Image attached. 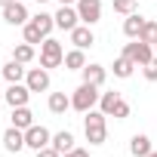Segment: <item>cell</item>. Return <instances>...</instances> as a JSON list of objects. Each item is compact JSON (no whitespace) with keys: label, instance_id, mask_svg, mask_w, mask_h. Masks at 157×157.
<instances>
[{"label":"cell","instance_id":"6da1fadb","mask_svg":"<svg viewBox=\"0 0 157 157\" xmlns=\"http://www.w3.org/2000/svg\"><path fill=\"white\" fill-rule=\"evenodd\" d=\"M56 28V16H49V13H37L34 19H28L25 25H22V34H25V43H43L46 37H49V31Z\"/></svg>","mask_w":157,"mask_h":157},{"label":"cell","instance_id":"7a4b0ae2","mask_svg":"<svg viewBox=\"0 0 157 157\" xmlns=\"http://www.w3.org/2000/svg\"><path fill=\"white\" fill-rule=\"evenodd\" d=\"M108 114H102V111H86V117H83V132H86V142L90 145H102L105 139H108Z\"/></svg>","mask_w":157,"mask_h":157},{"label":"cell","instance_id":"3957f363","mask_svg":"<svg viewBox=\"0 0 157 157\" xmlns=\"http://www.w3.org/2000/svg\"><path fill=\"white\" fill-rule=\"evenodd\" d=\"M99 99H102L99 86H93V83H80V86L74 90V96H71V108L80 111V114H86V111H93V108L99 105Z\"/></svg>","mask_w":157,"mask_h":157},{"label":"cell","instance_id":"277c9868","mask_svg":"<svg viewBox=\"0 0 157 157\" xmlns=\"http://www.w3.org/2000/svg\"><path fill=\"white\" fill-rule=\"evenodd\" d=\"M40 65H43L46 71H49V68L65 65V49H62V43H59V40L46 37V40L40 43Z\"/></svg>","mask_w":157,"mask_h":157},{"label":"cell","instance_id":"5b68a950","mask_svg":"<svg viewBox=\"0 0 157 157\" xmlns=\"http://www.w3.org/2000/svg\"><path fill=\"white\" fill-rule=\"evenodd\" d=\"M123 56H126V59H132V62H136V68H142V65H148V62L154 59V46L136 37V40H129V43L123 46Z\"/></svg>","mask_w":157,"mask_h":157},{"label":"cell","instance_id":"8992f818","mask_svg":"<svg viewBox=\"0 0 157 157\" xmlns=\"http://www.w3.org/2000/svg\"><path fill=\"white\" fill-rule=\"evenodd\" d=\"M77 16H80V25H96L102 22V0H77Z\"/></svg>","mask_w":157,"mask_h":157},{"label":"cell","instance_id":"52a82bcc","mask_svg":"<svg viewBox=\"0 0 157 157\" xmlns=\"http://www.w3.org/2000/svg\"><path fill=\"white\" fill-rule=\"evenodd\" d=\"M49 142H52V132H49L46 126L34 123V126H28V129H25V145H28L31 151H40V148H46Z\"/></svg>","mask_w":157,"mask_h":157},{"label":"cell","instance_id":"ba28073f","mask_svg":"<svg viewBox=\"0 0 157 157\" xmlns=\"http://www.w3.org/2000/svg\"><path fill=\"white\" fill-rule=\"evenodd\" d=\"M25 83H28L31 93H46V90H49V71H46L43 65H40V68H28Z\"/></svg>","mask_w":157,"mask_h":157},{"label":"cell","instance_id":"9c48e42d","mask_svg":"<svg viewBox=\"0 0 157 157\" xmlns=\"http://www.w3.org/2000/svg\"><path fill=\"white\" fill-rule=\"evenodd\" d=\"M28 99H31L28 83H10V90L3 93V102H10V108H22L28 105Z\"/></svg>","mask_w":157,"mask_h":157},{"label":"cell","instance_id":"30bf717a","mask_svg":"<svg viewBox=\"0 0 157 157\" xmlns=\"http://www.w3.org/2000/svg\"><path fill=\"white\" fill-rule=\"evenodd\" d=\"M77 25H80L77 6H59V13H56V28H62V31H74Z\"/></svg>","mask_w":157,"mask_h":157},{"label":"cell","instance_id":"8fae6325","mask_svg":"<svg viewBox=\"0 0 157 157\" xmlns=\"http://www.w3.org/2000/svg\"><path fill=\"white\" fill-rule=\"evenodd\" d=\"M3 148L10 151V154H19V151H25L28 145H25V129H19V126H10L6 132H3Z\"/></svg>","mask_w":157,"mask_h":157},{"label":"cell","instance_id":"7c38bea8","mask_svg":"<svg viewBox=\"0 0 157 157\" xmlns=\"http://www.w3.org/2000/svg\"><path fill=\"white\" fill-rule=\"evenodd\" d=\"M31 16H28V10H25V3H19V0H13L10 6H3V22L6 25H25Z\"/></svg>","mask_w":157,"mask_h":157},{"label":"cell","instance_id":"4fadbf2b","mask_svg":"<svg viewBox=\"0 0 157 157\" xmlns=\"http://www.w3.org/2000/svg\"><path fill=\"white\" fill-rule=\"evenodd\" d=\"M68 34H71V43H74L77 49H90V46L96 43V34H93L90 25H77V28L68 31Z\"/></svg>","mask_w":157,"mask_h":157},{"label":"cell","instance_id":"5bb4252c","mask_svg":"<svg viewBox=\"0 0 157 157\" xmlns=\"http://www.w3.org/2000/svg\"><path fill=\"white\" fill-rule=\"evenodd\" d=\"M151 151H154V142H151L145 132H136V136L129 139V154H132V157H148Z\"/></svg>","mask_w":157,"mask_h":157},{"label":"cell","instance_id":"9a60e30c","mask_svg":"<svg viewBox=\"0 0 157 157\" xmlns=\"http://www.w3.org/2000/svg\"><path fill=\"white\" fill-rule=\"evenodd\" d=\"M80 74H83V83H93V86H102L105 77H108V71H105L102 65H96V62H86V68H83Z\"/></svg>","mask_w":157,"mask_h":157},{"label":"cell","instance_id":"2e32d148","mask_svg":"<svg viewBox=\"0 0 157 157\" xmlns=\"http://www.w3.org/2000/svg\"><path fill=\"white\" fill-rule=\"evenodd\" d=\"M25 74H28V68H25L22 62H16V59H10V62L3 65V77H6V83H22V80H25Z\"/></svg>","mask_w":157,"mask_h":157},{"label":"cell","instance_id":"e0dca14e","mask_svg":"<svg viewBox=\"0 0 157 157\" xmlns=\"http://www.w3.org/2000/svg\"><path fill=\"white\" fill-rule=\"evenodd\" d=\"M142 28H145V19H142L139 13H132V16L123 19V34H126L129 40H136V37L142 34Z\"/></svg>","mask_w":157,"mask_h":157},{"label":"cell","instance_id":"ac0fdd59","mask_svg":"<svg viewBox=\"0 0 157 157\" xmlns=\"http://www.w3.org/2000/svg\"><path fill=\"white\" fill-rule=\"evenodd\" d=\"M49 145H52L59 154H68V151L74 148V132H71V129H62V132H56V136H52V142H49Z\"/></svg>","mask_w":157,"mask_h":157},{"label":"cell","instance_id":"d6986e66","mask_svg":"<svg viewBox=\"0 0 157 157\" xmlns=\"http://www.w3.org/2000/svg\"><path fill=\"white\" fill-rule=\"evenodd\" d=\"M13 126H19V129H28V126H34V114H31V108H28V105H22V108H13Z\"/></svg>","mask_w":157,"mask_h":157},{"label":"cell","instance_id":"ffe728a7","mask_svg":"<svg viewBox=\"0 0 157 157\" xmlns=\"http://www.w3.org/2000/svg\"><path fill=\"white\" fill-rule=\"evenodd\" d=\"M65 68L68 71H83L86 68V56H83V49H71V52H65Z\"/></svg>","mask_w":157,"mask_h":157},{"label":"cell","instance_id":"44dd1931","mask_svg":"<svg viewBox=\"0 0 157 157\" xmlns=\"http://www.w3.org/2000/svg\"><path fill=\"white\" fill-rule=\"evenodd\" d=\"M49 111L52 114H65L68 108H71V96H65V93H49Z\"/></svg>","mask_w":157,"mask_h":157},{"label":"cell","instance_id":"7402d4cb","mask_svg":"<svg viewBox=\"0 0 157 157\" xmlns=\"http://www.w3.org/2000/svg\"><path fill=\"white\" fill-rule=\"evenodd\" d=\"M120 93H102V99H99V111L102 114H108V117H114V108L120 105Z\"/></svg>","mask_w":157,"mask_h":157},{"label":"cell","instance_id":"603a6c76","mask_svg":"<svg viewBox=\"0 0 157 157\" xmlns=\"http://www.w3.org/2000/svg\"><path fill=\"white\" fill-rule=\"evenodd\" d=\"M132 71H136V62H132V59H126V56L114 59V77L126 80V77H132Z\"/></svg>","mask_w":157,"mask_h":157},{"label":"cell","instance_id":"cb8c5ba5","mask_svg":"<svg viewBox=\"0 0 157 157\" xmlns=\"http://www.w3.org/2000/svg\"><path fill=\"white\" fill-rule=\"evenodd\" d=\"M13 59L22 62V65L34 62V43H19V46H13Z\"/></svg>","mask_w":157,"mask_h":157},{"label":"cell","instance_id":"d4e9b609","mask_svg":"<svg viewBox=\"0 0 157 157\" xmlns=\"http://www.w3.org/2000/svg\"><path fill=\"white\" fill-rule=\"evenodd\" d=\"M111 6H114V13H120V16H132V13L139 10V0H111Z\"/></svg>","mask_w":157,"mask_h":157},{"label":"cell","instance_id":"484cf974","mask_svg":"<svg viewBox=\"0 0 157 157\" xmlns=\"http://www.w3.org/2000/svg\"><path fill=\"white\" fill-rule=\"evenodd\" d=\"M139 40H145V43L154 46V40H157V22H154V19H145V28H142Z\"/></svg>","mask_w":157,"mask_h":157},{"label":"cell","instance_id":"4316f807","mask_svg":"<svg viewBox=\"0 0 157 157\" xmlns=\"http://www.w3.org/2000/svg\"><path fill=\"white\" fill-rule=\"evenodd\" d=\"M142 74H145V80H151V83H157V56L148 62V65H142Z\"/></svg>","mask_w":157,"mask_h":157},{"label":"cell","instance_id":"83f0119b","mask_svg":"<svg viewBox=\"0 0 157 157\" xmlns=\"http://www.w3.org/2000/svg\"><path fill=\"white\" fill-rule=\"evenodd\" d=\"M129 111H132V108H129V102H123V99H120V105L114 108V117H117V120H126V117H129Z\"/></svg>","mask_w":157,"mask_h":157},{"label":"cell","instance_id":"f1b7e54d","mask_svg":"<svg viewBox=\"0 0 157 157\" xmlns=\"http://www.w3.org/2000/svg\"><path fill=\"white\" fill-rule=\"evenodd\" d=\"M34 154H37V157H62L52 145H46V148H40V151H34Z\"/></svg>","mask_w":157,"mask_h":157},{"label":"cell","instance_id":"f546056e","mask_svg":"<svg viewBox=\"0 0 157 157\" xmlns=\"http://www.w3.org/2000/svg\"><path fill=\"white\" fill-rule=\"evenodd\" d=\"M62 157H90V151H86V148H71V151L62 154Z\"/></svg>","mask_w":157,"mask_h":157},{"label":"cell","instance_id":"4dcf8cb0","mask_svg":"<svg viewBox=\"0 0 157 157\" xmlns=\"http://www.w3.org/2000/svg\"><path fill=\"white\" fill-rule=\"evenodd\" d=\"M59 3H62V6H74V3H77V0H59Z\"/></svg>","mask_w":157,"mask_h":157},{"label":"cell","instance_id":"1f68e13d","mask_svg":"<svg viewBox=\"0 0 157 157\" xmlns=\"http://www.w3.org/2000/svg\"><path fill=\"white\" fill-rule=\"evenodd\" d=\"M13 3V0H0V10H3V6H10Z\"/></svg>","mask_w":157,"mask_h":157},{"label":"cell","instance_id":"d6a6232c","mask_svg":"<svg viewBox=\"0 0 157 157\" xmlns=\"http://www.w3.org/2000/svg\"><path fill=\"white\" fill-rule=\"evenodd\" d=\"M154 56H157V40H154Z\"/></svg>","mask_w":157,"mask_h":157},{"label":"cell","instance_id":"836d02e7","mask_svg":"<svg viewBox=\"0 0 157 157\" xmlns=\"http://www.w3.org/2000/svg\"><path fill=\"white\" fill-rule=\"evenodd\" d=\"M148 157H157V151H151V154H148Z\"/></svg>","mask_w":157,"mask_h":157},{"label":"cell","instance_id":"e575fe53","mask_svg":"<svg viewBox=\"0 0 157 157\" xmlns=\"http://www.w3.org/2000/svg\"><path fill=\"white\" fill-rule=\"evenodd\" d=\"M0 102H3V93H0Z\"/></svg>","mask_w":157,"mask_h":157},{"label":"cell","instance_id":"d590c367","mask_svg":"<svg viewBox=\"0 0 157 157\" xmlns=\"http://www.w3.org/2000/svg\"><path fill=\"white\" fill-rule=\"evenodd\" d=\"M37 3H46V0H37Z\"/></svg>","mask_w":157,"mask_h":157}]
</instances>
